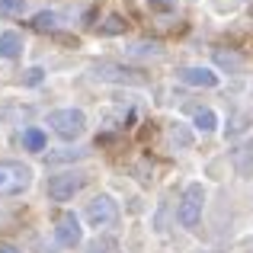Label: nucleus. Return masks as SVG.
<instances>
[{
    "label": "nucleus",
    "mask_w": 253,
    "mask_h": 253,
    "mask_svg": "<svg viewBox=\"0 0 253 253\" xmlns=\"http://www.w3.org/2000/svg\"><path fill=\"white\" fill-rule=\"evenodd\" d=\"M32 186V170L19 161H0V196H19Z\"/></svg>",
    "instance_id": "f257e3e1"
},
{
    "label": "nucleus",
    "mask_w": 253,
    "mask_h": 253,
    "mask_svg": "<svg viewBox=\"0 0 253 253\" xmlns=\"http://www.w3.org/2000/svg\"><path fill=\"white\" fill-rule=\"evenodd\" d=\"M202 205H205V189L199 183H189L183 192V202H179L176 209V218L183 228H196L199 221H202Z\"/></svg>",
    "instance_id": "f03ea898"
},
{
    "label": "nucleus",
    "mask_w": 253,
    "mask_h": 253,
    "mask_svg": "<svg viewBox=\"0 0 253 253\" xmlns=\"http://www.w3.org/2000/svg\"><path fill=\"white\" fill-rule=\"evenodd\" d=\"M48 125L55 128V135H61V138H81L84 135V128H86V116L81 109H55V112H48Z\"/></svg>",
    "instance_id": "7ed1b4c3"
},
{
    "label": "nucleus",
    "mask_w": 253,
    "mask_h": 253,
    "mask_svg": "<svg viewBox=\"0 0 253 253\" xmlns=\"http://www.w3.org/2000/svg\"><path fill=\"white\" fill-rule=\"evenodd\" d=\"M84 183H86L84 173H58L48 179V199L51 202H71L84 189Z\"/></svg>",
    "instance_id": "20e7f679"
},
{
    "label": "nucleus",
    "mask_w": 253,
    "mask_h": 253,
    "mask_svg": "<svg viewBox=\"0 0 253 253\" xmlns=\"http://www.w3.org/2000/svg\"><path fill=\"white\" fill-rule=\"evenodd\" d=\"M86 221H90V228H112V224L119 221V205L112 202L109 196H96L90 205H86Z\"/></svg>",
    "instance_id": "39448f33"
},
{
    "label": "nucleus",
    "mask_w": 253,
    "mask_h": 253,
    "mask_svg": "<svg viewBox=\"0 0 253 253\" xmlns=\"http://www.w3.org/2000/svg\"><path fill=\"white\" fill-rule=\"evenodd\" d=\"M55 241L61 247H77L84 241V228H81V218L74 211H61L55 221Z\"/></svg>",
    "instance_id": "423d86ee"
},
{
    "label": "nucleus",
    "mask_w": 253,
    "mask_h": 253,
    "mask_svg": "<svg viewBox=\"0 0 253 253\" xmlns=\"http://www.w3.org/2000/svg\"><path fill=\"white\" fill-rule=\"evenodd\" d=\"M93 74L99 77V81H116V84H141L144 77H138V71H128V68H119V64H96L93 68Z\"/></svg>",
    "instance_id": "0eeeda50"
},
{
    "label": "nucleus",
    "mask_w": 253,
    "mask_h": 253,
    "mask_svg": "<svg viewBox=\"0 0 253 253\" xmlns=\"http://www.w3.org/2000/svg\"><path fill=\"white\" fill-rule=\"evenodd\" d=\"M179 81L189 86H218V74L211 68H202V64H192V68L179 71Z\"/></svg>",
    "instance_id": "6e6552de"
},
{
    "label": "nucleus",
    "mask_w": 253,
    "mask_h": 253,
    "mask_svg": "<svg viewBox=\"0 0 253 253\" xmlns=\"http://www.w3.org/2000/svg\"><path fill=\"white\" fill-rule=\"evenodd\" d=\"M23 51V36L19 32H0V58H16Z\"/></svg>",
    "instance_id": "1a4fd4ad"
},
{
    "label": "nucleus",
    "mask_w": 253,
    "mask_h": 253,
    "mask_svg": "<svg viewBox=\"0 0 253 253\" xmlns=\"http://www.w3.org/2000/svg\"><path fill=\"white\" fill-rule=\"evenodd\" d=\"M192 122H196L199 131H215V128H218V116H215L211 109H196Z\"/></svg>",
    "instance_id": "9d476101"
},
{
    "label": "nucleus",
    "mask_w": 253,
    "mask_h": 253,
    "mask_svg": "<svg viewBox=\"0 0 253 253\" xmlns=\"http://www.w3.org/2000/svg\"><path fill=\"white\" fill-rule=\"evenodd\" d=\"M23 148L26 151H45V131L42 128H26L23 131Z\"/></svg>",
    "instance_id": "9b49d317"
},
{
    "label": "nucleus",
    "mask_w": 253,
    "mask_h": 253,
    "mask_svg": "<svg viewBox=\"0 0 253 253\" xmlns=\"http://www.w3.org/2000/svg\"><path fill=\"white\" fill-rule=\"evenodd\" d=\"M128 55L131 58H161L164 51H161V45H157V42H138V45H131V48H128Z\"/></svg>",
    "instance_id": "f8f14e48"
},
{
    "label": "nucleus",
    "mask_w": 253,
    "mask_h": 253,
    "mask_svg": "<svg viewBox=\"0 0 253 253\" xmlns=\"http://www.w3.org/2000/svg\"><path fill=\"white\" fill-rule=\"evenodd\" d=\"M122 32H125L122 16H109L106 23H99V36H122Z\"/></svg>",
    "instance_id": "ddd939ff"
},
{
    "label": "nucleus",
    "mask_w": 253,
    "mask_h": 253,
    "mask_svg": "<svg viewBox=\"0 0 253 253\" xmlns=\"http://www.w3.org/2000/svg\"><path fill=\"white\" fill-rule=\"evenodd\" d=\"M170 141L179 144V148H189V144H192V131H186L179 122H173L170 125Z\"/></svg>",
    "instance_id": "4468645a"
},
{
    "label": "nucleus",
    "mask_w": 253,
    "mask_h": 253,
    "mask_svg": "<svg viewBox=\"0 0 253 253\" xmlns=\"http://www.w3.org/2000/svg\"><path fill=\"white\" fill-rule=\"evenodd\" d=\"M55 23H58L55 13H36V16H32V29H39V32L55 29Z\"/></svg>",
    "instance_id": "2eb2a0df"
},
{
    "label": "nucleus",
    "mask_w": 253,
    "mask_h": 253,
    "mask_svg": "<svg viewBox=\"0 0 253 253\" xmlns=\"http://www.w3.org/2000/svg\"><path fill=\"white\" fill-rule=\"evenodd\" d=\"M26 0H0V16H16V13H23Z\"/></svg>",
    "instance_id": "dca6fc26"
},
{
    "label": "nucleus",
    "mask_w": 253,
    "mask_h": 253,
    "mask_svg": "<svg viewBox=\"0 0 253 253\" xmlns=\"http://www.w3.org/2000/svg\"><path fill=\"white\" fill-rule=\"evenodd\" d=\"M151 3V10H157V13H170V10H176V0H148Z\"/></svg>",
    "instance_id": "f3484780"
},
{
    "label": "nucleus",
    "mask_w": 253,
    "mask_h": 253,
    "mask_svg": "<svg viewBox=\"0 0 253 253\" xmlns=\"http://www.w3.org/2000/svg\"><path fill=\"white\" fill-rule=\"evenodd\" d=\"M42 74H45V71H42V68H32V71H26V84H29V86H36V84H42Z\"/></svg>",
    "instance_id": "a211bd4d"
},
{
    "label": "nucleus",
    "mask_w": 253,
    "mask_h": 253,
    "mask_svg": "<svg viewBox=\"0 0 253 253\" xmlns=\"http://www.w3.org/2000/svg\"><path fill=\"white\" fill-rule=\"evenodd\" d=\"M218 64H228V68H237V64H241V61H237V58L234 55H224V51H218Z\"/></svg>",
    "instance_id": "6ab92c4d"
},
{
    "label": "nucleus",
    "mask_w": 253,
    "mask_h": 253,
    "mask_svg": "<svg viewBox=\"0 0 253 253\" xmlns=\"http://www.w3.org/2000/svg\"><path fill=\"white\" fill-rule=\"evenodd\" d=\"M0 253H19V250L13 247V244H0Z\"/></svg>",
    "instance_id": "aec40b11"
}]
</instances>
